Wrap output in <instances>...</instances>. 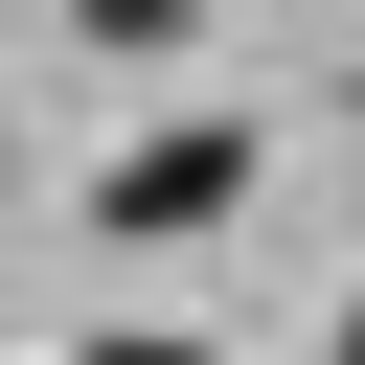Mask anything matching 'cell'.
Returning <instances> with one entry per match:
<instances>
[{"instance_id": "6da1fadb", "label": "cell", "mask_w": 365, "mask_h": 365, "mask_svg": "<svg viewBox=\"0 0 365 365\" xmlns=\"http://www.w3.org/2000/svg\"><path fill=\"white\" fill-rule=\"evenodd\" d=\"M228 205H251V137H228V114H182V137H137V160L91 182V228H137V251H182V228H228Z\"/></svg>"}, {"instance_id": "277c9868", "label": "cell", "mask_w": 365, "mask_h": 365, "mask_svg": "<svg viewBox=\"0 0 365 365\" xmlns=\"http://www.w3.org/2000/svg\"><path fill=\"white\" fill-rule=\"evenodd\" d=\"M342 365H365V297H342Z\"/></svg>"}, {"instance_id": "7a4b0ae2", "label": "cell", "mask_w": 365, "mask_h": 365, "mask_svg": "<svg viewBox=\"0 0 365 365\" xmlns=\"http://www.w3.org/2000/svg\"><path fill=\"white\" fill-rule=\"evenodd\" d=\"M68 23H91V46H114V68H160V46H182V23H205V0H68Z\"/></svg>"}, {"instance_id": "3957f363", "label": "cell", "mask_w": 365, "mask_h": 365, "mask_svg": "<svg viewBox=\"0 0 365 365\" xmlns=\"http://www.w3.org/2000/svg\"><path fill=\"white\" fill-rule=\"evenodd\" d=\"M68 365H205V342H160V319H114V342H68Z\"/></svg>"}]
</instances>
